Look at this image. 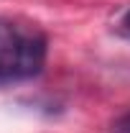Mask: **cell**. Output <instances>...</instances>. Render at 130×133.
<instances>
[{"label": "cell", "instance_id": "obj_1", "mask_svg": "<svg viewBox=\"0 0 130 133\" xmlns=\"http://www.w3.org/2000/svg\"><path fill=\"white\" fill-rule=\"evenodd\" d=\"M49 41L36 23L23 18H0V84L41 74Z\"/></svg>", "mask_w": 130, "mask_h": 133}, {"label": "cell", "instance_id": "obj_2", "mask_svg": "<svg viewBox=\"0 0 130 133\" xmlns=\"http://www.w3.org/2000/svg\"><path fill=\"white\" fill-rule=\"evenodd\" d=\"M112 133H130V110L112 123Z\"/></svg>", "mask_w": 130, "mask_h": 133}, {"label": "cell", "instance_id": "obj_3", "mask_svg": "<svg viewBox=\"0 0 130 133\" xmlns=\"http://www.w3.org/2000/svg\"><path fill=\"white\" fill-rule=\"evenodd\" d=\"M122 26H125V31L130 33V10L125 13V18H122Z\"/></svg>", "mask_w": 130, "mask_h": 133}, {"label": "cell", "instance_id": "obj_4", "mask_svg": "<svg viewBox=\"0 0 130 133\" xmlns=\"http://www.w3.org/2000/svg\"><path fill=\"white\" fill-rule=\"evenodd\" d=\"M0 87H3V84H0Z\"/></svg>", "mask_w": 130, "mask_h": 133}]
</instances>
